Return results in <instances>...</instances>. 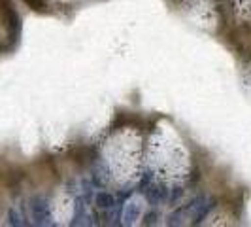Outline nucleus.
<instances>
[{
	"mask_svg": "<svg viewBox=\"0 0 251 227\" xmlns=\"http://www.w3.org/2000/svg\"><path fill=\"white\" fill-rule=\"evenodd\" d=\"M95 204L99 210H112L115 206V197L112 193H106V191H100L95 195Z\"/></svg>",
	"mask_w": 251,
	"mask_h": 227,
	"instance_id": "nucleus-6",
	"label": "nucleus"
},
{
	"mask_svg": "<svg viewBox=\"0 0 251 227\" xmlns=\"http://www.w3.org/2000/svg\"><path fill=\"white\" fill-rule=\"evenodd\" d=\"M144 193H146V199L151 206H159V204L168 201V189L163 184H153V186L150 184Z\"/></svg>",
	"mask_w": 251,
	"mask_h": 227,
	"instance_id": "nucleus-3",
	"label": "nucleus"
},
{
	"mask_svg": "<svg viewBox=\"0 0 251 227\" xmlns=\"http://www.w3.org/2000/svg\"><path fill=\"white\" fill-rule=\"evenodd\" d=\"M85 204L87 201L83 197H77L74 204V220H72V226H81L85 224V218H87V210H85Z\"/></svg>",
	"mask_w": 251,
	"mask_h": 227,
	"instance_id": "nucleus-5",
	"label": "nucleus"
},
{
	"mask_svg": "<svg viewBox=\"0 0 251 227\" xmlns=\"http://www.w3.org/2000/svg\"><path fill=\"white\" fill-rule=\"evenodd\" d=\"M142 214V202L138 199H128L126 204H123V214H121V224H125V226H134L136 224V220L140 218Z\"/></svg>",
	"mask_w": 251,
	"mask_h": 227,
	"instance_id": "nucleus-2",
	"label": "nucleus"
},
{
	"mask_svg": "<svg viewBox=\"0 0 251 227\" xmlns=\"http://www.w3.org/2000/svg\"><path fill=\"white\" fill-rule=\"evenodd\" d=\"M157 220H159V212L157 210H150V212H146V216H144V224L146 226H155Z\"/></svg>",
	"mask_w": 251,
	"mask_h": 227,
	"instance_id": "nucleus-10",
	"label": "nucleus"
},
{
	"mask_svg": "<svg viewBox=\"0 0 251 227\" xmlns=\"http://www.w3.org/2000/svg\"><path fill=\"white\" fill-rule=\"evenodd\" d=\"M8 222L12 224V226H25L26 222L23 220V216L17 214V210H10L8 212Z\"/></svg>",
	"mask_w": 251,
	"mask_h": 227,
	"instance_id": "nucleus-9",
	"label": "nucleus"
},
{
	"mask_svg": "<svg viewBox=\"0 0 251 227\" xmlns=\"http://www.w3.org/2000/svg\"><path fill=\"white\" fill-rule=\"evenodd\" d=\"M215 206H217V201H215V199H204V202H202L201 206L195 210V214L191 216V218H193V224H195V226L202 224V222L208 218V214L214 210Z\"/></svg>",
	"mask_w": 251,
	"mask_h": 227,
	"instance_id": "nucleus-4",
	"label": "nucleus"
},
{
	"mask_svg": "<svg viewBox=\"0 0 251 227\" xmlns=\"http://www.w3.org/2000/svg\"><path fill=\"white\" fill-rule=\"evenodd\" d=\"M183 214H187V212H185V206H183V208H177L176 212H172V214L168 216V222H166V224H168V226H179Z\"/></svg>",
	"mask_w": 251,
	"mask_h": 227,
	"instance_id": "nucleus-7",
	"label": "nucleus"
},
{
	"mask_svg": "<svg viewBox=\"0 0 251 227\" xmlns=\"http://www.w3.org/2000/svg\"><path fill=\"white\" fill-rule=\"evenodd\" d=\"M181 195H183V189L179 188V186L168 189V202H170V204H176V202L181 199Z\"/></svg>",
	"mask_w": 251,
	"mask_h": 227,
	"instance_id": "nucleus-8",
	"label": "nucleus"
},
{
	"mask_svg": "<svg viewBox=\"0 0 251 227\" xmlns=\"http://www.w3.org/2000/svg\"><path fill=\"white\" fill-rule=\"evenodd\" d=\"M30 216L36 226H51V210L50 204L44 197H32L30 199Z\"/></svg>",
	"mask_w": 251,
	"mask_h": 227,
	"instance_id": "nucleus-1",
	"label": "nucleus"
},
{
	"mask_svg": "<svg viewBox=\"0 0 251 227\" xmlns=\"http://www.w3.org/2000/svg\"><path fill=\"white\" fill-rule=\"evenodd\" d=\"M151 184V172H146L144 176H142V180H140V184H138V191H146L148 189V186Z\"/></svg>",
	"mask_w": 251,
	"mask_h": 227,
	"instance_id": "nucleus-11",
	"label": "nucleus"
}]
</instances>
